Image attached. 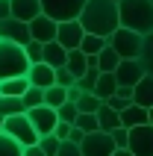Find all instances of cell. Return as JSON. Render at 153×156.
Masks as SVG:
<instances>
[{"label":"cell","mask_w":153,"mask_h":156,"mask_svg":"<svg viewBox=\"0 0 153 156\" xmlns=\"http://www.w3.org/2000/svg\"><path fill=\"white\" fill-rule=\"evenodd\" d=\"M27 71H30L27 50L15 41H3L0 38V83L3 80H15V77H27Z\"/></svg>","instance_id":"obj_3"},{"label":"cell","mask_w":153,"mask_h":156,"mask_svg":"<svg viewBox=\"0 0 153 156\" xmlns=\"http://www.w3.org/2000/svg\"><path fill=\"white\" fill-rule=\"evenodd\" d=\"M24 156H44V150L38 144H30V147H24Z\"/></svg>","instance_id":"obj_44"},{"label":"cell","mask_w":153,"mask_h":156,"mask_svg":"<svg viewBox=\"0 0 153 156\" xmlns=\"http://www.w3.org/2000/svg\"><path fill=\"white\" fill-rule=\"evenodd\" d=\"M3 133L6 136H12V139L21 144V147H30V144H38V133H35L33 121H30V115L21 112V115H12V118H6L3 121Z\"/></svg>","instance_id":"obj_4"},{"label":"cell","mask_w":153,"mask_h":156,"mask_svg":"<svg viewBox=\"0 0 153 156\" xmlns=\"http://www.w3.org/2000/svg\"><path fill=\"white\" fill-rule=\"evenodd\" d=\"M71 127H74V124H65V121H59V124H56V130H53V136H56L59 141H65V139L71 136Z\"/></svg>","instance_id":"obj_39"},{"label":"cell","mask_w":153,"mask_h":156,"mask_svg":"<svg viewBox=\"0 0 153 156\" xmlns=\"http://www.w3.org/2000/svg\"><path fill=\"white\" fill-rule=\"evenodd\" d=\"M3 121H6V118H0V133H3Z\"/></svg>","instance_id":"obj_48"},{"label":"cell","mask_w":153,"mask_h":156,"mask_svg":"<svg viewBox=\"0 0 153 156\" xmlns=\"http://www.w3.org/2000/svg\"><path fill=\"white\" fill-rule=\"evenodd\" d=\"M115 3H121V0H115Z\"/></svg>","instance_id":"obj_49"},{"label":"cell","mask_w":153,"mask_h":156,"mask_svg":"<svg viewBox=\"0 0 153 156\" xmlns=\"http://www.w3.org/2000/svg\"><path fill=\"white\" fill-rule=\"evenodd\" d=\"M83 139H85V133L80 130V127H71V136H68V141H74V144H83Z\"/></svg>","instance_id":"obj_41"},{"label":"cell","mask_w":153,"mask_h":156,"mask_svg":"<svg viewBox=\"0 0 153 156\" xmlns=\"http://www.w3.org/2000/svg\"><path fill=\"white\" fill-rule=\"evenodd\" d=\"M62 103H68V88H62V86H50V88H44V106H50V109H59Z\"/></svg>","instance_id":"obj_24"},{"label":"cell","mask_w":153,"mask_h":156,"mask_svg":"<svg viewBox=\"0 0 153 156\" xmlns=\"http://www.w3.org/2000/svg\"><path fill=\"white\" fill-rule=\"evenodd\" d=\"M112 141H115V147H118V150H127V144H130V130H127V127L112 130Z\"/></svg>","instance_id":"obj_36"},{"label":"cell","mask_w":153,"mask_h":156,"mask_svg":"<svg viewBox=\"0 0 153 156\" xmlns=\"http://www.w3.org/2000/svg\"><path fill=\"white\" fill-rule=\"evenodd\" d=\"M138 62L144 65L147 74H153V33L144 35V41H141V53H138Z\"/></svg>","instance_id":"obj_27"},{"label":"cell","mask_w":153,"mask_h":156,"mask_svg":"<svg viewBox=\"0 0 153 156\" xmlns=\"http://www.w3.org/2000/svg\"><path fill=\"white\" fill-rule=\"evenodd\" d=\"M97 124H100V130H103V133L118 130V127H121V112H115L109 103H103L100 109H97Z\"/></svg>","instance_id":"obj_20"},{"label":"cell","mask_w":153,"mask_h":156,"mask_svg":"<svg viewBox=\"0 0 153 156\" xmlns=\"http://www.w3.org/2000/svg\"><path fill=\"white\" fill-rule=\"evenodd\" d=\"M147 115H150V124H153V109H147Z\"/></svg>","instance_id":"obj_47"},{"label":"cell","mask_w":153,"mask_h":156,"mask_svg":"<svg viewBox=\"0 0 153 156\" xmlns=\"http://www.w3.org/2000/svg\"><path fill=\"white\" fill-rule=\"evenodd\" d=\"M121 27H127L138 35L153 33V0H121L118 3Z\"/></svg>","instance_id":"obj_2"},{"label":"cell","mask_w":153,"mask_h":156,"mask_svg":"<svg viewBox=\"0 0 153 156\" xmlns=\"http://www.w3.org/2000/svg\"><path fill=\"white\" fill-rule=\"evenodd\" d=\"M133 103L144 106V109H153V74H144V80L133 88Z\"/></svg>","instance_id":"obj_17"},{"label":"cell","mask_w":153,"mask_h":156,"mask_svg":"<svg viewBox=\"0 0 153 156\" xmlns=\"http://www.w3.org/2000/svg\"><path fill=\"white\" fill-rule=\"evenodd\" d=\"M141 41H144V35L133 33V30H127V27H118V30L109 35V44L115 47V53H118L121 59H138Z\"/></svg>","instance_id":"obj_5"},{"label":"cell","mask_w":153,"mask_h":156,"mask_svg":"<svg viewBox=\"0 0 153 156\" xmlns=\"http://www.w3.org/2000/svg\"><path fill=\"white\" fill-rule=\"evenodd\" d=\"M106 103H109L112 109H115V112H124V109L130 106V100H124V97H118V94H112L109 100H106Z\"/></svg>","instance_id":"obj_40"},{"label":"cell","mask_w":153,"mask_h":156,"mask_svg":"<svg viewBox=\"0 0 153 156\" xmlns=\"http://www.w3.org/2000/svg\"><path fill=\"white\" fill-rule=\"evenodd\" d=\"M56 112H59V121H65V124H76V118H80V109H76V103H71V100L62 103Z\"/></svg>","instance_id":"obj_33"},{"label":"cell","mask_w":153,"mask_h":156,"mask_svg":"<svg viewBox=\"0 0 153 156\" xmlns=\"http://www.w3.org/2000/svg\"><path fill=\"white\" fill-rule=\"evenodd\" d=\"M27 80H30V86L50 88V86H56V68H50L47 62H35V65H30V71H27Z\"/></svg>","instance_id":"obj_14"},{"label":"cell","mask_w":153,"mask_h":156,"mask_svg":"<svg viewBox=\"0 0 153 156\" xmlns=\"http://www.w3.org/2000/svg\"><path fill=\"white\" fill-rule=\"evenodd\" d=\"M12 15V6H9V0H0V21L3 18H9Z\"/></svg>","instance_id":"obj_45"},{"label":"cell","mask_w":153,"mask_h":156,"mask_svg":"<svg viewBox=\"0 0 153 156\" xmlns=\"http://www.w3.org/2000/svg\"><path fill=\"white\" fill-rule=\"evenodd\" d=\"M115 91H118V77H115V74H100L97 86H94V94H97L103 103H106V100H109Z\"/></svg>","instance_id":"obj_23"},{"label":"cell","mask_w":153,"mask_h":156,"mask_svg":"<svg viewBox=\"0 0 153 156\" xmlns=\"http://www.w3.org/2000/svg\"><path fill=\"white\" fill-rule=\"evenodd\" d=\"M100 106H103V100L97 94H91V91H85V94L76 100V109H80V112H97Z\"/></svg>","instance_id":"obj_31"},{"label":"cell","mask_w":153,"mask_h":156,"mask_svg":"<svg viewBox=\"0 0 153 156\" xmlns=\"http://www.w3.org/2000/svg\"><path fill=\"white\" fill-rule=\"evenodd\" d=\"M56 33H59V24L47 15H38L35 21H30V35H33V41H56Z\"/></svg>","instance_id":"obj_13"},{"label":"cell","mask_w":153,"mask_h":156,"mask_svg":"<svg viewBox=\"0 0 153 156\" xmlns=\"http://www.w3.org/2000/svg\"><path fill=\"white\" fill-rule=\"evenodd\" d=\"M97 80H100V68H88L83 77L76 80V86L83 88V91H91V94H94V86H97Z\"/></svg>","instance_id":"obj_32"},{"label":"cell","mask_w":153,"mask_h":156,"mask_svg":"<svg viewBox=\"0 0 153 156\" xmlns=\"http://www.w3.org/2000/svg\"><path fill=\"white\" fill-rule=\"evenodd\" d=\"M44 62H47L50 68H65L68 50H65L59 41H47V44H44Z\"/></svg>","instance_id":"obj_19"},{"label":"cell","mask_w":153,"mask_h":156,"mask_svg":"<svg viewBox=\"0 0 153 156\" xmlns=\"http://www.w3.org/2000/svg\"><path fill=\"white\" fill-rule=\"evenodd\" d=\"M144 74H147V71H144V65H141L138 59H124V62L118 65V71H115L118 86H133V88L144 80Z\"/></svg>","instance_id":"obj_12"},{"label":"cell","mask_w":153,"mask_h":156,"mask_svg":"<svg viewBox=\"0 0 153 156\" xmlns=\"http://www.w3.org/2000/svg\"><path fill=\"white\" fill-rule=\"evenodd\" d=\"M0 156H24V147H21L12 136L0 133Z\"/></svg>","instance_id":"obj_28"},{"label":"cell","mask_w":153,"mask_h":156,"mask_svg":"<svg viewBox=\"0 0 153 156\" xmlns=\"http://www.w3.org/2000/svg\"><path fill=\"white\" fill-rule=\"evenodd\" d=\"M24 50H27V59H30V65H35V62H44V44H41V41H30Z\"/></svg>","instance_id":"obj_34"},{"label":"cell","mask_w":153,"mask_h":156,"mask_svg":"<svg viewBox=\"0 0 153 156\" xmlns=\"http://www.w3.org/2000/svg\"><path fill=\"white\" fill-rule=\"evenodd\" d=\"M83 38H85V30H83V24H80V18H76V21H62L59 24L56 41H59L65 50H76V47L83 44Z\"/></svg>","instance_id":"obj_11"},{"label":"cell","mask_w":153,"mask_h":156,"mask_svg":"<svg viewBox=\"0 0 153 156\" xmlns=\"http://www.w3.org/2000/svg\"><path fill=\"white\" fill-rule=\"evenodd\" d=\"M127 150L133 156H153V124H141V127L130 130Z\"/></svg>","instance_id":"obj_8"},{"label":"cell","mask_w":153,"mask_h":156,"mask_svg":"<svg viewBox=\"0 0 153 156\" xmlns=\"http://www.w3.org/2000/svg\"><path fill=\"white\" fill-rule=\"evenodd\" d=\"M80 24H83L85 33L109 38V35L121 27L118 3H115V0H88L85 9H83V15H80Z\"/></svg>","instance_id":"obj_1"},{"label":"cell","mask_w":153,"mask_h":156,"mask_svg":"<svg viewBox=\"0 0 153 156\" xmlns=\"http://www.w3.org/2000/svg\"><path fill=\"white\" fill-rule=\"evenodd\" d=\"M65 68L71 71V74H74L76 80L83 77L85 71H88V56H85L83 50H80V47H76V50H68V62H65Z\"/></svg>","instance_id":"obj_22"},{"label":"cell","mask_w":153,"mask_h":156,"mask_svg":"<svg viewBox=\"0 0 153 156\" xmlns=\"http://www.w3.org/2000/svg\"><path fill=\"white\" fill-rule=\"evenodd\" d=\"M118 97H124V100H130L133 103V86H118V91H115Z\"/></svg>","instance_id":"obj_43"},{"label":"cell","mask_w":153,"mask_h":156,"mask_svg":"<svg viewBox=\"0 0 153 156\" xmlns=\"http://www.w3.org/2000/svg\"><path fill=\"white\" fill-rule=\"evenodd\" d=\"M83 156H112L115 153V141H112V133H103V130H97V133H85V139H83Z\"/></svg>","instance_id":"obj_7"},{"label":"cell","mask_w":153,"mask_h":156,"mask_svg":"<svg viewBox=\"0 0 153 156\" xmlns=\"http://www.w3.org/2000/svg\"><path fill=\"white\" fill-rule=\"evenodd\" d=\"M112 156H133V153H130V150H115Z\"/></svg>","instance_id":"obj_46"},{"label":"cell","mask_w":153,"mask_h":156,"mask_svg":"<svg viewBox=\"0 0 153 156\" xmlns=\"http://www.w3.org/2000/svg\"><path fill=\"white\" fill-rule=\"evenodd\" d=\"M59 144H62V141L56 139L53 133H50V136H41V139H38V147L44 150V156H56V150H59Z\"/></svg>","instance_id":"obj_35"},{"label":"cell","mask_w":153,"mask_h":156,"mask_svg":"<svg viewBox=\"0 0 153 156\" xmlns=\"http://www.w3.org/2000/svg\"><path fill=\"white\" fill-rule=\"evenodd\" d=\"M85 3L88 0H41V12L56 24H62V21H76L83 15Z\"/></svg>","instance_id":"obj_6"},{"label":"cell","mask_w":153,"mask_h":156,"mask_svg":"<svg viewBox=\"0 0 153 156\" xmlns=\"http://www.w3.org/2000/svg\"><path fill=\"white\" fill-rule=\"evenodd\" d=\"M9 6H12V18L24 21V24L35 21L38 15H44L41 12V0H9Z\"/></svg>","instance_id":"obj_15"},{"label":"cell","mask_w":153,"mask_h":156,"mask_svg":"<svg viewBox=\"0 0 153 156\" xmlns=\"http://www.w3.org/2000/svg\"><path fill=\"white\" fill-rule=\"evenodd\" d=\"M21 100H24V106H27V109L44 106V88H38V86H30V88H27V94L21 97Z\"/></svg>","instance_id":"obj_30"},{"label":"cell","mask_w":153,"mask_h":156,"mask_svg":"<svg viewBox=\"0 0 153 156\" xmlns=\"http://www.w3.org/2000/svg\"><path fill=\"white\" fill-rule=\"evenodd\" d=\"M83 94H85V91H83V88H80V86H76V83H74V86L68 88V100H71V103H76V100H80V97H83Z\"/></svg>","instance_id":"obj_42"},{"label":"cell","mask_w":153,"mask_h":156,"mask_svg":"<svg viewBox=\"0 0 153 156\" xmlns=\"http://www.w3.org/2000/svg\"><path fill=\"white\" fill-rule=\"evenodd\" d=\"M109 44V38H103V35H91V33H85V38H83V44H80V50L85 53V56H97V53L103 50Z\"/></svg>","instance_id":"obj_25"},{"label":"cell","mask_w":153,"mask_h":156,"mask_svg":"<svg viewBox=\"0 0 153 156\" xmlns=\"http://www.w3.org/2000/svg\"><path fill=\"white\" fill-rule=\"evenodd\" d=\"M27 112V106L21 97H0V118H12V115Z\"/></svg>","instance_id":"obj_26"},{"label":"cell","mask_w":153,"mask_h":156,"mask_svg":"<svg viewBox=\"0 0 153 156\" xmlns=\"http://www.w3.org/2000/svg\"><path fill=\"white\" fill-rule=\"evenodd\" d=\"M0 38L3 41H15L21 44V47H27V44L33 41V35H30V24H24V21H18V18H3L0 21Z\"/></svg>","instance_id":"obj_9"},{"label":"cell","mask_w":153,"mask_h":156,"mask_svg":"<svg viewBox=\"0 0 153 156\" xmlns=\"http://www.w3.org/2000/svg\"><path fill=\"white\" fill-rule=\"evenodd\" d=\"M74 127H80L83 133H97L100 130V124H97V112H80Z\"/></svg>","instance_id":"obj_29"},{"label":"cell","mask_w":153,"mask_h":156,"mask_svg":"<svg viewBox=\"0 0 153 156\" xmlns=\"http://www.w3.org/2000/svg\"><path fill=\"white\" fill-rule=\"evenodd\" d=\"M27 115H30V121H33L35 133L38 136H50L53 130H56V124H59V112L56 109H50V106H35V109H27Z\"/></svg>","instance_id":"obj_10"},{"label":"cell","mask_w":153,"mask_h":156,"mask_svg":"<svg viewBox=\"0 0 153 156\" xmlns=\"http://www.w3.org/2000/svg\"><path fill=\"white\" fill-rule=\"evenodd\" d=\"M56 156H83V147H80V144H74V141H62L59 144V150H56Z\"/></svg>","instance_id":"obj_38"},{"label":"cell","mask_w":153,"mask_h":156,"mask_svg":"<svg viewBox=\"0 0 153 156\" xmlns=\"http://www.w3.org/2000/svg\"><path fill=\"white\" fill-rule=\"evenodd\" d=\"M27 88H30V80H27V77L3 80V83H0V97H24Z\"/></svg>","instance_id":"obj_21"},{"label":"cell","mask_w":153,"mask_h":156,"mask_svg":"<svg viewBox=\"0 0 153 156\" xmlns=\"http://www.w3.org/2000/svg\"><path fill=\"white\" fill-rule=\"evenodd\" d=\"M121 62H124V59L115 53V47H112V44H106V47L97 53V68H100V74H115Z\"/></svg>","instance_id":"obj_18"},{"label":"cell","mask_w":153,"mask_h":156,"mask_svg":"<svg viewBox=\"0 0 153 156\" xmlns=\"http://www.w3.org/2000/svg\"><path fill=\"white\" fill-rule=\"evenodd\" d=\"M76 83V77L71 74L68 68H56V86H62V88H71Z\"/></svg>","instance_id":"obj_37"},{"label":"cell","mask_w":153,"mask_h":156,"mask_svg":"<svg viewBox=\"0 0 153 156\" xmlns=\"http://www.w3.org/2000/svg\"><path fill=\"white\" fill-rule=\"evenodd\" d=\"M141 124H150V115H147V109H144V106L130 103L127 109L121 112V127L133 130V127H141Z\"/></svg>","instance_id":"obj_16"}]
</instances>
